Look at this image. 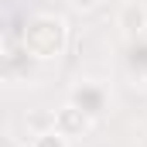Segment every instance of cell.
I'll use <instances>...</instances> for the list:
<instances>
[{"label":"cell","mask_w":147,"mask_h":147,"mask_svg":"<svg viewBox=\"0 0 147 147\" xmlns=\"http://www.w3.org/2000/svg\"><path fill=\"white\" fill-rule=\"evenodd\" d=\"M21 45H24V55L34 58V62L62 58L65 48H69V24H65V17L51 14V10L31 14L24 31H21Z\"/></svg>","instance_id":"6da1fadb"},{"label":"cell","mask_w":147,"mask_h":147,"mask_svg":"<svg viewBox=\"0 0 147 147\" xmlns=\"http://www.w3.org/2000/svg\"><path fill=\"white\" fill-rule=\"evenodd\" d=\"M62 137H82V134H89V127H92V116L82 110V106H75V103H69V106H62V110L55 113V123H51Z\"/></svg>","instance_id":"7a4b0ae2"},{"label":"cell","mask_w":147,"mask_h":147,"mask_svg":"<svg viewBox=\"0 0 147 147\" xmlns=\"http://www.w3.org/2000/svg\"><path fill=\"white\" fill-rule=\"evenodd\" d=\"M116 28H123V34H140V31L147 28V10H144V3H137V0L123 3L120 14H116Z\"/></svg>","instance_id":"3957f363"},{"label":"cell","mask_w":147,"mask_h":147,"mask_svg":"<svg viewBox=\"0 0 147 147\" xmlns=\"http://www.w3.org/2000/svg\"><path fill=\"white\" fill-rule=\"evenodd\" d=\"M75 106H82L89 116H96L103 110V89H79L75 92Z\"/></svg>","instance_id":"277c9868"},{"label":"cell","mask_w":147,"mask_h":147,"mask_svg":"<svg viewBox=\"0 0 147 147\" xmlns=\"http://www.w3.org/2000/svg\"><path fill=\"white\" fill-rule=\"evenodd\" d=\"M21 75V62L14 51H0V82H14Z\"/></svg>","instance_id":"5b68a950"},{"label":"cell","mask_w":147,"mask_h":147,"mask_svg":"<svg viewBox=\"0 0 147 147\" xmlns=\"http://www.w3.org/2000/svg\"><path fill=\"white\" fill-rule=\"evenodd\" d=\"M31 147H69V137H62L55 127H48V130H41L31 140Z\"/></svg>","instance_id":"8992f818"},{"label":"cell","mask_w":147,"mask_h":147,"mask_svg":"<svg viewBox=\"0 0 147 147\" xmlns=\"http://www.w3.org/2000/svg\"><path fill=\"white\" fill-rule=\"evenodd\" d=\"M69 3H72L75 10H92V7H99L103 0H69Z\"/></svg>","instance_id":"52a82bcc"},{"label":"cell","mask_w":147,"mask_h":147,"mask_svg":"<svg viewBox=\"0 0 147 147\" xmlns=\"http://www.w3.org/2000/svg\"><path fill=\"white\" fill-rule=\"evenodd\" d=\"M0 147H14V144H10V137H0Z\"/></svg>","instance_id":"ba28073f"}]
</instances>
